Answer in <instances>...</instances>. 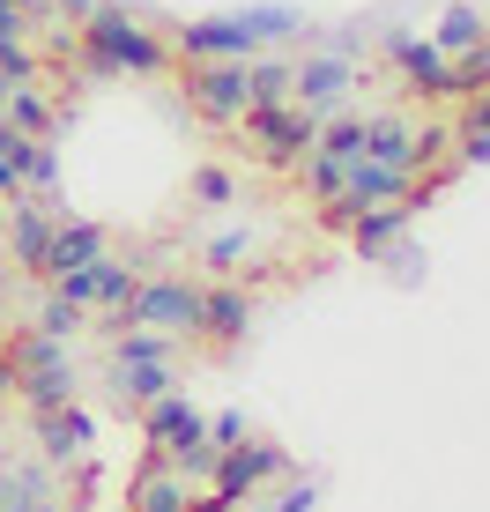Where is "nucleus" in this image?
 Wrapping results in <instances>:
<instances>
[{
	"mask_svg": "<svg viewBox=\"0 0 490 512\" xmlns=\"http://www.w3.org/2000/svg\"><path fill=\"white\" fill-rule=\"evenodd\" d=\"M305 186L320 193V201H335V193H342V164H335V156H320V149H305Z\"/></svg>",
	"mask_w": 490,
	"mask_h": 512,
	"instance_id": "obj_31",
	"label": "nucleus"
},
{
	"mask_svg": "<svg viewBox=\"0 0 490 512\" xmlns=\"http://www.w3.org/2000/svg\"><path fill=\"white\" fill-rule=\"evenodd\" d=\"M171 468L186 475V483H208V475H216V461H223V446H208V431L194 438V446H179V453H164Z\"/></svg>",
	"mask_w": 490,
	"mask_h": 512,
	"instance_id": "obj_29",
	"label": "nucleus"
},
{
	"mask_svg": "<svg viewBox=\"0 0 490 512\" xmlns=\"http://www.w3.org/2000/svg\"><path fill=\"white\" fill-rule=\"evenodd\" d=\"M186 512H245V505L223 498V490H208V498H186Z\"/></svg>",
	"mask_w": 490,
	"mask_h": 512,
	"instance_id": "obj_38",
	"label": "nucleus"
},
{
	"mask_svg": "<svg viewBox=\"0 0 490 512\" xmlns=\"http://www.w3.org/2000/svg\"><path fill=\"white\" fill-rule=\"evenodd\" d=\"M60 186V156H52V141H30V164H23V193H52Z\"/></svg>",
	"mask_w": 490,
	"mask_h": 512,
	"instance_id": "obj_30",
	"label": "nucleus"
},
{
	"mask_svg": "<svg viewBox=\"0 0 490 512\" xmlns=\"http://www.w3.org/2000/svg\"><path fill=\"white\" fill-rule=\"evenodd\" d=\"M82 327H90V312H82V305H67L60 290H52L45 305H38V334H60V342H75Z\"/></svg>",
	"mask_w": 490,
	"mask_h": 512,
	"instance_id": "obj_28",
	"label": "nucleus"
},
{
	"mask_svg": "<svg viewBox=\"0 0 490 512\" xmlns=\"http://www.w3.org/2000/svg\"><path fill=\"white\" fill-rule=\"evenodd\" d=\"M0 512H60V483L45 461H0Z\"/></svg>",
	"mask_w": 490,
	"mask_h": 512,
	"instance_id": "obj_12",
	"label": "nucleus"
},
{
	"mask_svg": "<svg viewBox=\"0 0 490 512\" xmlns=\"http://www.w3.org/2000/svg\"><path fill=\"white\" fill-rule=\"evenodd\" d=\"M387 52L401 60V75H409V90H431V97H446L453 90V60L431 38H409V30H394L387 38Z\"/></svg>",
	"mask_w": 490,
	"mask_h": 512,
	"instance_id": "obj_14",
	"label": "nucleus"
},
{
	"mask_svg": "<svg viewBox=\"0 0 490 512\" xmlns=\"http://www.w3.org/2000/svg\"><path fill=\"white\" fill-rule=\"evenodd\" d=\"M461 164H490V90H476V104H468V127H461Z\"/></svg>",
	"mask_w": 490,
	"mask_h": 512,
	"instance_id": "obj_26",
	"label": "nucleus"
},
{
	"mask_svg": "<svg viewBox=\"0 0 490 512\" xmlns=\"http://www.w3.org/2000/svg\"><path fill=\"white\" fill-rule=\"evenodd\" d=\"M97 253H104V231H97V223H82V216H60V223H52V245H45V260H38V275H45V282H60L67 268H90Z\"/></svg>",
	"mask_w": 490,
	"mask_h": 512,
	"instance_id": "obj_13",
	"label": "nucleus"
},
{
	"mask_svg": "<svg viewBox=\"0 0 490 512\" xmlns=\"http://www.w3.org/2000/svg\"><path fill=\"white\" fill-rule=\"evenodd\" d=\"M30 431H38V453H45V468H67V461H82L90 453V438H97V423L82 401H67V409H45V416H30Z\"/></svg>",
	"mask_w": 490,
	"mask_h": 512,
	"instance_id": "obj_10",
	"label": "nucleus"
},
{
	"mask_svg": "<svg viewBox=\"0 0 490 512\" xmlns=\"http://www.w3.org/2000/svg\"><path fill=\"white\" fill-rule=\"evenodd\" d=\"M312 505H320V490H312V483H290V490H283V498H275L268 512H312Z\"/></svg>",
	"mask_w": 490,
	"mask_h": 512,
	"instance_id": "obj_36",
	"label": "nucleus"
},
{
	"mask_svg": "<svg viewBox=\"0 0 490 512\" xmlns=\"http://www.w3.org/2000/svg\"><path fill=\"white\" fill-rule=\"evenodd\" d=\"M245 141H253L268 164H305V149H312V134H320V112H305V104H245Z\"/></svg>",
	"mask_w": 490,
	"mask_h": 512,
	"instance_id": "obj_5",
	"label": "nucleus"
},
{
	"mask_svg": "<svg viewBox=\"0 0 490 512\" xmlns=\"http://www.w3.org/2000/svg\"><path fill=\"white\" fill-rule=\"evenodd\" d=\"M245 327H253V297H245V290H201V334L245 342Z\"/></svg>",
	"mask_w": 490,
	"mask_h": 512,
	"instance_id": "obj_18",
	"label": "nucleus"
},
{
	"mask_svg": "<svg viewBox=\"0 0 490 512\" xmlns=\"http://www.w3.org/2000/svg\"><path fill=\"white\" fill-rule=\"evenodd\" d=\"M30 141L38 134H23V127H8V119H0V193H23V164H30Z\"/></svg>",
	"mask_w": 490,
	"mask_h": 512,
	"instance_id": "obj_23",
	"label": "nucleus"
},
{
	"mask_svg": "<svg viewBox=\"0 0 490 512\" xmlns=\"http://www.w3.org/2000/svg\"><path fill=\"white\" fill-rule=\"evenodd\" d=\"M349 82H357V67H349L342 52H312V60L290 67V104H305V112L335 119L342 97H349Z\"/></svg>",
	"mask_w": 490,
	"mask_h": 512,
	"instance_id": "obj_8",
	"label": "nucleus"
},
{
	"mask_svg": "<svg viewBox=\"0 0 490 512\" xmlns=\"http://www.w3.org/2000/svg\"><path fill=\"white\" fill-rule=\"evenodd\" d=\"M409 216L416 208L409 201H387V208H364V216H349V238H357V253L364 260H379L394 238H409Z\"/></svg>",
	"mask_w": 490,
	"mask_h": 512,
	"instance_id": "obj_15",
	"label": "nucleus"
},
{
	"mask_svg": "<svg viewBox=\"0 0 490 512\" xmlns=\"http://www.w3.org/2000/svg\"><path fill=\"white\" fill-rule=\"evenodd\" d=\"M112 364H171V334H156V327H112Z\"/></svg>",
	"mask_w": 490,
	"mask_h": 512,
	"instance_id": "obj_21",
	"label": "nucleus"
},
{
	"mask_svg": "<svg viewBox=\"0 0 490 512\" xmlns=\"http://www.w3.org/2000/svg\"><path fill=\"white\" fill-rule=\"evenodd\" d=\"M52 223H60V216L38 208V201H23V208L8 216V253H15V268L38 275V260H45V245H52Z\"/></svg>",
	"mask_w": 490,
	"mask_h": 512,
	"instance_id": "obj_16",
	"label": "nucleus"
},
{
	"mask_svg": "<svg viewBox=\"0 0 490 512\" xmlns=\"http://www.w3.org/2000/svg\"><path fill=\"white\" fill-rule=\"evenodd\" d=\"M45 8H60V15H75V23H82V15H90L97 0H45Z\"/></svg>",
	"mask_w": 490,
	"mask_h": 512,
	"instance_id": "obj_39",
	"label": "nucleus"
},
{
	"mask_svg": "<svg viewBox=\"0 0 490 512\" xmlns=\"http://www.w3.org/2000/svg\"><path fill=\"white\" fill-rule=\"evenodd\" d=\"M0 75L8 82H38V52H30L23 38H0Z\"/></svg>",
	"mask_w": 490,
	"mask_h": 512,
	"instance_id": "obj_33",
	"label": "nucleus"
},
{
	"mask_svg": "<svg viewBox=\"0 0 490 512\" xmlns=\"http://www.w3.org/2000/svg\"><path fill=\"white\" fill-rule=\"evenodd\" d=\"M290 38H305L297 8H245V15H216V23H186L179 52L186 60H253L260 45H290Z\"/></svg>",
	"mask_w": 490,
	"mask_h": 512,
	"instance_id": "obj_2",
	"label": "nucleus"
},
{
	"mask_svg": "<svg viewBox=\"0 0 490 512\" xmlns=\"http://www.w3.org/2000/svg\"><path fill=\"white\" fill-rule=\"evenodd\" d=\"M275 475H290V453L283 446H260V438H238V446H223L216 475H208V490H223V498H260V490L275 483Z\"/></svg>",
	"mask_w": 490,
	"mask_h": 512,
	"instance_id": "obj_7",
	"label": "nucleus"
},
{
	"mask_svg": "<svg viewBox=\"0 0 490 512\" xmlns=\"http://www.w3.org/2000/svg\"><path fill=\"white\" fill-rule=\"evenodd\" d=\"M171 67V45L156 38L149 23H134L127 8H97L82 15V75L112 82V75H164Z\"/></svg>",
	"mask_w": 490,
	"mask_h": 512,
	"instance_id": "obj_1",
	"label": "nucleus"
},
{
	"mask_svg": "<svg viewBox=\"0 0 490 512\" xmlns=\"http://www.w3.org/2000/svg\"><path fill=\"white\" fill-rule=\"evenodd\" d=\"M8 386H15V364H8V357H0V394H8Z\"/></svg>",
	"mask_w": 490,
	"mask_h": 512,
	"instance_id": "obj_40",
	"label": "nucleus"
},
{
	"mask_svg": "<svg viewBox=\"0 0 490 512\" xmlns=\"http://www.w3.org/2000/svg\"><path fill=\"white\" fill-rule=\"evenodd\" d=\"M194 201H201V208H223V201H238V186H231V171H216V164H201V171H194Z\"/></svg>",
	"mask_w": 490,
	"mask_h": 512,
	"instance_id": "obj_32",
	"label": "nucleus"
},
{
	"mask_svg": "<svg viewBox=\"0 0 490 512\" xmlns=\"http://www.w3.org/2000/svg\"><path fill=\"white\" fill-rule=\"evenodd\" d=\"M0 119H8V127H23V134H45V127H52V104L30 90V82H15L8 104H0Z\"/></svg>",
	"mask_w": 490,
	"mask_h": 512,
	"instance_id": "obj_24",
	"label": "nucleus"
},
{
	"mask_svg": "<svg viewBox=\"0 0 490 512\" xmlns=\"http://www.w3.org/2000/svg\"><path fill=\"white\" fill-rule=\"evenodd\" d=\"M290 67L297 60H260L253 52V60H245V104H283L290 97Z\"/></svg>",
	"mask_w": 490,
	"mask_h": 512,
	"instance_id": "obj_22",
	"label": "nucleus"
},
{
	"mask_svg": "<svg viewBox=\"0 0 490 512\" xmlns=\"http://www.w3.org/2000/svg\"><path fill=\"white\" fill-rule=\"evenodd\" d=\"M238 260H245V231H223L208 245V268H238Z\"/></svg>",
	"mask_w": 490,
	"mask_h": 512,
	"instance_id": "obj_35",
	"label": "nucleus"
},
{
	"mask_svg": "<svg viewBox=\"0 0 490 512\" xmlns=\"http://www.w3.org/2000/svg\"><path fill=\"white\" fill-rule=\"evenodd\" d=\"M23 30H30V8L23 0H0V38H23Z\"/></svg>",
	"mask_w": 490,
	"mask_h": 512,
	"instance_id": "obj_37",
	"label": "nucleus"
},
{
	"mask_svg": "<svg viewBox=\"0 0 490 512\" xmlns=\"http://www.w3.org/2000/svg\"><path fill=\"white\" fill-rule=\"evenodd\" d=\"M387 201L424 208V193H416V171L379 164V156H349V164H342V193L327 201V216H335V223H349V216H364V208H387Z\"/></svg>",
	"mask_w": 490,
	"mask_h": 512,
	"instance_id": "obj_3",
	"label": "nucleus"
},
{
	"mask_svg": "<svg viewBox=\"0 0 490 512\" xmlns=\"http://www.w3.org/2000/svg\"><path fill=\"white\" fill-rule=\"evenodd\" d=\"M476 90H490V45L453 52V90L446 97H476Z\"/></svg>",
	"mask_w": 490,
	"mask_h": 512,
	"instance_id": "obj_27",
	"label": "nucleus"
},
{
	"mask_svg": "<svg viewBox=\"0 0 490 512\" xmlns=\"http://www.w3.org/2000/svg\"><path fill=\"white\" fill-rule=\"evenodd\" d=\"M142 431H149V446H156V453H179V446H194V438L208 431V416L179 394V386H171V394L142 401Z\"/></svg>",
	"mask_w": 490,
	"mask_h": 512,
	"instance_id": "obj_11",
	"label": "nucleus"
},
{
	"mask_svg": "<svg viewBox=\"0 0 490 512\" xmlns=\"http://www.w3.org/2000/svg\"><path fill=\"white\" fill-rule=\"evenodd\" d=\"M112 386H119V401H156V394H171L179 386V364H112Z\"/></svg>",
	"mask_w": 490,
	"mask_h": 512,
	"instance_id": "obj_20",
	"label": "nucleus"
},
{
	"mask_svg": "<svg viewBox=\"0 0 490 512\" xmlns=\"http://www.w3.org/2000/svg\"><path fill=\"white\" fill-rule=\"evenodd\" d=\"M52 290H60L67 305H82V312H119L134 290H142V268H134V260H104L97 253L90 268H67Z\"/></svg>",
	"mask_w": 490,
	"mask_h": 512,
	"instance_id": "obj_6",
	"label": "nucleus"
},
{
	"mask_svg": "<svg viewBox=\"0 0 490 512\" xmlns=\"http://www.w3.org/2000/svg\"><path fill=\"white\" fill-rule=\"evenodd\" d=\"M15 386H23V401H30V416H45V409H67V401L82 394V379H75V364H38V372H15Z\"/></svg>",
	"mask_w": 490,
	"mask_h": 512,
	"instance_id": "obj_17",
	"label": "nucleus"
},
{
	"mask_svg": "<svg viewBox=\"0 0 490 512\" xmlns=\"http://www.w3.org/2000/svg\"><path fill=\"white\" fill-rule=\"evenodd\" d=\"M453 60V52H468V45H483V15L476 8H446V23H439V38H431Z\"/></svg>",
	"mask_w": 490,
	"mask_h": 512,
	"instance_id": "obj_25",
	"label": "nucleus"
},
{
	"mask_svg": "<svg viewBox=\"0 0 490 512\" xmlns=\"http://www.w3.org/2000/svg\"><path fill=\"white\" fill-rule=\"evenodd\" d=\"M104 327H156V334H201V290L194 282H171V275H156L142 282V290L127 297V305L112 312Z\"/></svg>",
	"mask_w": 490,
	"mask_h": 512,
	"instance_id": "obj_4",
	"label": "nucleus"
},
{
	"mask_svg": "<svg viewBox=\"0 0 490 512\" xmlns=\"http://www.w3.org/2000/svg\"><path fill=\"white\" fill-rule=\"evenodd\" d=\"M186 498H194V490H186V475L171 468L164 453H156L142 468V483H134V512H186Z\"/></svg>",
	"mask_w": 490,
	"mask_h": 512,
	"instance_id": "obj_19",
	"label": "nucleus"
},
{
	"mask_svg": "<svg viewBox=\"0 0 490 512\" xmlns=\"http://www.w3.org/2000/svg\"><path fill=\"white\" fill-rule=\"evenodd\" d=\"M186 97H194L201 119H238L245 112V60H194Z\"/></svg>",
	"mask_w": 490,
	"mask_h": 512,
	"instance_id": "obj_9",
	"label": "nucleus"
},
{
	"mask_svg": "<svg viewBox=\"0 0 490 512\" xmlns=\"http://www.w3.org/2000/svg\"><path fill=\"white\" fill-rule=\"evenodd\" d=\"M238 438H245V416H238V409L208 416V446H238Z\"/></svg>",
	"mask_w": 490,
	"mask_h": 512,
	"instance_id": "obj_34",
	"label": "nucleus"
}]
</instances>
